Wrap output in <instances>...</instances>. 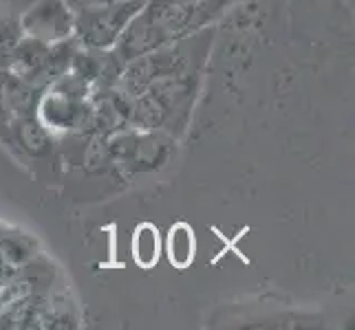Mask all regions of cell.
<instances>
[{"label":"cell","instance_id":"cell-10","mask_svg":"<svg viewBox=\"0 0 355 330\" xmlns=\"http://www.w3.org/2000/svg\"><path fill=\"white\" fill-rule=\"evenodd\" d=\"M162 255V242H159V231L155 225L144 223L135 229L132 236V258L141 268H153Z\"/></svg>","mask_w":355,"mask_h":330},{"label":"cell","instance_id":"cell-4","mask_svg":"<svg viewBox=\"0 0 355 330\" xmlns=\"http://www.w3.org/2000/svg\"><path fill=\"white\" fill-rule=\"evenodd\" d=\"M173 154V141L159 130H139V139L126 167L130 172H155L164 167Z\"/></svg>","mask_w":355,"mask_h":330},{"label":"cell","instance_id":"cell-13","mask_svg":"<svg viewBox=\"0 0 355 330\" xmlns=\"http://www.w3.org/2000/svg\"><path fill=\"white\" fill-rule=\"evenodd\" d=\"M31 3H33V0H0V16H16V18H20V14Z\"/></svg>","mask_w":355,"mask_h":330},{"label":"cell","instance_id":"cell-5","mask_svg":"<svg viewBox=\"0 0 355 330\" xmlns=\"http://www.w3.org/2000/svg\"><path fill=\"white\" fill-rule=\"evenodd\" d=\"M42 89L33 86L31 82L20 80L11 73H3V106L16 117H31L38 113Z\"/></svg>","mask_w":355,"mask_h":330},{"label":"cell","instance_id":"cell-15","mask_svg":"<svg viewBox=\"0 0 355 330\" xmlns=\"http://www.w3.org/2000/svg\"><path fill=\"white\" fill-rule=\"evenodd\" d=\"M179 3H199V0H179Z\"/></svg>","mask_w":355,"mask_h":330},{"label":"cell","instance_id":"cell-6","mask_svg":"<svg viewBox=\"0 0 355 330\" xmlns=\"http://www.w3.org/2000/svg\"><path fill=\"white\" fill-rule=\"evenodd\" d=\"M11 130H14V139L20 145V150H24L29 156H44L51 152V130L42 124L38 115L16 117Z\"/></svg>","mask_w":355,"mask_h":330},{"label":"cell","instance_id":"cell-8","mask_svg":"<svg viewBox=\"0 0 355 330\" xmlns=\"http://www.w3.org/2000/svg\"><path fill=\"white\" fill-rule=\"evenodd\" d=\"M0 253L5 255V260L9 264H14L16 268H22L35 258V253H38V242L18 229L5 227L3 234H0Z\"/></svg>","mask_w":355,"mask_h":330},{"label":"cell","instance_id":"cell-7","mask_svg":"<svg viewBox=\"0 0 355 330\" xmlns=\"http://www.w3.org/2000/svg\"><path fill=\"white\" fill-rule=\"evenodd\" d=\"M46 51H49V44L35 40V38H29V35H24V38L20 40V44L16 46L7 73H11V75H16L20 80H27L35 86V77H38V73L42 68Z\"/></svg>","mask_w":355,"mask_h":330},{"label":"cell","instance_id":"cell-11","mask_svg":"<svg viewBox=\"0 0 355 330\" xmlns=\"http://www.w3.org/2000/svg\"><path fill=\"white\" fill-rule=\"evenodd\" d=\"M24 38L20 18L16 16H0V71H7L16 46Z\"/></svg>","mask_w":355,"mask_h":330},{"label":"cell","instance_id":"cell-3","mask_svg":"<svg viewBox=\"0 0 355 330\" xmlns=\"http://www.w3.org/2000/svg\"><path fill=\"white\" fill-rule=\"evenodd\" d=\"M35 115L51 132H87L93 128V102L73 100L53 89L42 93Z\"/></svg>","mask_w":355,"mask_h":330},{"label":"cell","instance_id":"cell-16","mask_svg":"<svg viewBox=\"0 0 355 330\" xmlns=\"http://www.w3.org/2000/svg\"><path fill=\"white\" fill-rule=\"evenodd\" d=\"M3 229H5V225H0V234H3Z\"/></svg>","mask_w":355,"mask_h":330},{"label":"cell","instance_id":"cell-9","mask_svg":"<svg viewBox=\"0 0 355 330\" xmlns=\"http://www.w3.org/2000/svg\"><path fill=\"white\" fill-rule=\"evenodd\" d=\"M194 249H197V242H194V231L186 223H177L170 227L168 242H166V251H168V260L173 262L177 268H188L194 260Z\"/></svg>","mask_w":355,"mask_h":330},{"label":"cell","instance_id":"cell-12","mask_svg":"<svg viewBox=\"0 0 355 330\" xmlns=\"http://www.w3.org/2000/svg\"><path fill=\"white\" fill-rule=\"evenodd\" d=\"M84 163L91 169V172H104L113 165L111 154H108V143H106V134H93L91 145L84 154Z\"/></svg>","mask_w":355,"mask_h":330},{"label":"cell","instance_id":"cell-1","mask_svg":"<svg viewBox=\"0 0 355 330\" xmlns=\"http://www.w3.org/2000/svg\"><path fill=\"white\" fill-rule=\"evenodd\" d=\"M148 0H117V3L97 5L76 11L73 38L78 46L113 48L130 20L146 7Z\"/></svg>","mask_w":355,"mask_h":330},{"label":"cell","instance_id":"cell-2","mask_svg":"<svg viewBox=\"0 0 355 330\" xmlns=\"http://www.w3.org/2000/svg\"><path fill=\"white\" fill-rule=\"evenodd\" d=\"M20 24L29 38L55 44L73 38L76 11L67 5V0H33L20 14Z\"/></svg>","mask_w":355,"mask_h":330},{"label":"cell","instance_id":"cell-14","mask_svg":"<svg viewBox=\"0 0 355 330\" xmlns=\"http://www.w3.org/2000/svg\"><path fill=\"white\" fill-rule=\"evenodd\" d=\"M18 271H20V268H16L14 264H9L5 260V255L0 253V288H3L9 282V279H14Z\"/></svg>","mask_w":355,"mask_h":330}]
</instances>
